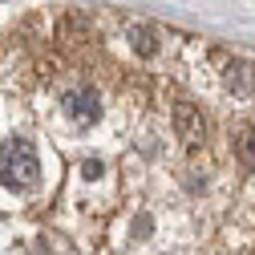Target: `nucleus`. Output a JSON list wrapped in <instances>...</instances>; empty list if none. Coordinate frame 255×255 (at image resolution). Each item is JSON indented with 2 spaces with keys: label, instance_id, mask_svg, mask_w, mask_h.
I'll return each mask as SVG.
<instances>
[{
  "label": "nucleus",
  "instance_id": "nucleus-2",
  "mask_svg": "<svg viewBox=\"0 0 255 255\" xmlns=\"http://www.w3.org/2000/svg\"><path fill=\"white\" fill-rule=\"evenodd\" d=\"M61 110H65V118L73 126L85 130V126H93V122L102 118V98H98V89H93V85L81 81V85H73L65 98H61Z\"/></svg>",
  "mask_w": 255,
  "mask_h": 255
},
{
  "label": "nucleus",
  "instance_id": "nucleus-4",
  "mask_svg": "<svg viewBox=\"0 0 255 255\" xmlns=\"http://www.w3.org/2000/svg\"><path fill=\"white\" fill-rule=\"evenodd\" d=\"M223 85H227L231 93H239V98L255 93V65H247V61H235V65H227V77H223Z\"/></svg>",
  "mask_w": 255,
  "mask_h": 255
},
{
  "label": "nucleus",
  "instance_id": "nucleus-6",
  "mask_svg": "<svg viewBox=\"0 0 255 255\" xmlns=\"http://www.w3.org/2000/svg\"><path fill=\"white\" fill-rule=\"evenodd\" d=\"M130 41H134V49H138L142 57H150V53L158 49V41H154L150 28H130Z\"/></svg>",
  "mask_w": 255,
  "mask_h": 255
},
{
  "label": "nucleus",
  "instance_id": "nucleus-3",
  "mask_svg": "<svg viewBox=\"0 0 255 255\" xmlns=\"http://www.w3.org/2000/svg\"><path fill=\"white\" fill-rule=\"evenodd\" d=\"M174 130H178V138L186 146H203L207 142V122H203V114L195 106H178L174 110Z\"/></svg>",
  "mask_w": 255,
  "mask_h": 255
},
{
  "label": "nucleus",
  "instance_id": "nucleus-5",
  "mask_svg": "<svg viewBox=\"0 0 255 255\" xmlns=\"http://www.w3.org/2000/svg\"><path fill=\"white\" fill-rule=\"evenodd\" d=\"M235 154L243 158V166L255 170V126H239L235 130Z\"/></svg>",
  "mask_w": 255,
  "mask_h": 255
},
{
  "label": "nucleus",
  "instance_id": "nucleus-1",
  "mask_svg": "<svg viewBox=\"0 0 255 255\" xmlns=\"http://www.w3.org/2000/svg\"><path fill=\"white\" fill-rule=\"evenodd\" d=\"M41 178V158L33 150V142H4L0 146V182L12 186V190H28V186H37Z\"/></svg>",
  "mask_w": 255,
  "mask_h": 255
},
{
  "label": "nucleus",
  "instance_id": "nucleus-7",
  "mask_svg": "<svg viewBox=\"0 0 255 255\" xmlns=\"http://www.w3.org/2000/svg\"><path fill=\"white\" fill-rule=\"evenodd\" d=\"M102 174V162H85V178H98Z\"/></svg>",
  "mask_w": 255,
  "mask_h": 255
}]
</instances>
